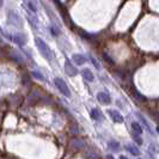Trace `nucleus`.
Here are the masks:
<instances>
[{"instance_id": "nucleus-27", "label": "nucleus", "mask_w": 159, "mask_h": 159, "mask_svg": "<svg viewBox=\"0 0 159 159\" xmlns=\"http://www.w3.org/2000/svg\"><path fill=\"white\" fill-rule=\"evenodd\" d=\"M120 159H127V158H126L125 156H121V157H120Z\"/></svg>"}, {"instance_id": "nucleus-15", "label": "nucleus", "mask_w": 159, "mask_h": 159, "mask_svg": "<svg viewBox=\"0 0 159 159\" xmlns=\"http://www.w3.org/2000/svg\"><path fill=\"white\" fill-rule=\"evenodd\" d=\"M132 128H133V130H134L135 133H138V134H141V133H143V128H141V126H140L138 122H133V123H132Z\"/></svg>"}, {"instance_id": "nucleus-8", "label": "nucleus", "mask_w": 159, "mask_h": 159, "mask_svg": "<svg viewBox=\"0 0 159 159\" xmlns=\"http://www.w3.org/2000/svg\"><path fill=\"white\" fill-rule=\"evenodd\" d=\"M8 57H10L11 60H15L16 62H19V64H23L24 62L23 57L20 56V54H18L16 50H11V52L8 53Z\"/></svg>"}, {"instance_id": "nucleus-17", "label": "nucleus", "mask_w": 159, "mask_h": 159, "mask_svg": "<svg viewBox=\"0 0 159 159\" xmlns=\"http://www.w3.org/2000/svg\"><path fill=\"white\" fill-rule=\"evenodd\" d=\"M136 115H138V117H139V119L141 120V122H143V125H145V127L147 128V130H148V132H150V133H152L151 128H150V126H148V123H147V121H146V120L143 119V116H141V115H140V114H136Z\"/></svg>"}, {"instance_id": "nucleus-20", "label": "nucleus", "mask_w": 159, "mask_h": 159, "mask_svg": "<svg viewBox=\"0 0 159 159\" xmlns=\"http://www.w3.org/2000/svg\"><path fill=\"white\" fill-rule=\"evenodd\" d=\"M32 75L35 77V78H37V79L40 80H44V77L41 74V73H39V72H32Z\"/></svg>"}, {"instance_id": "nucleus-12", "label": "nucleus", "mask_w": 159, "mask_h": 159, "mask_svg": "<svg viewBox=\"0 0 159 159\" xmlns=\"http://www.w3.org/2000/svg\"><path fill=\"white\" fill-rule=\"evenodd\" d=\"M73 61L77 65H84L86 62V59L83 55H80V54H74L73 55Z\"/></svg>"}, {"instance_id": "nucleus-26", "label": "nucleus", "mask_w": 159, "mask_h": 159, "mask_svg": "<svg viewBox=\"0 0 159 159\" xmlns=\"http://www.w3.org/2000/svg\"><path fill=\"white\" fill-rule=\"evenodd\" d=\"M2 4H4V0H0V7L2 6Z\"/></svg>"}, {"instance_id": "nucleus-14", "label": "nucleus", "mask_w": 159, "mask_h": 159, "mask_svg": "<svg viewBox=\"0 0 159 159\" xmlns=\"http://www.w3.org/2000/svg\"><path fill=\"white\" fill-rule=\"evenodd\" d=\"M133 95H134V97H135L139 102H141V103H143V102H146V101H147V99H146V97L141 95L138 90H133Z\"/></svg>"}, {"instance_id": "nucleus-25", "label": "nucleus", "mask_w": 159, "mask_h": 159, "mask_svg": "<svg viewBox=\"0 0 159 159\" xmlns=\"http://www.w3.org/2000/svg\"><path fill=\"white\" fill-rule=\"evenodd\" d=\"M107 159H115V158H114L112 156H109V154H108V156H107Z\"/></svg>"}, {"instance_id": "nucleus-24", "label": "nucleus", "mask_w": 159, "mask_h": 159, "mask_svg": "<svg viewBox=\"0 0 159 159\" xmlns=\"http://www.w3.org/2000/svg\"><path fill=\"white\" fill-rule=\"evenodd\" d=\"M50 31H52V34H53V35H54V36H57V35H59V31H57V30H56L55 28H53V26H52V28H50Z\"/></svg>"}, {"instance_id": "nucleus-21", "label": "nucleus", "mask_w": 159, "mask_h": 159, "mask_svg": "<svg viewBox=\"0 0 159 159\" xmlns=\"http://www.w3.org/2000/svg\"><path fill=\"white\" fill-rule=\"evenodd\" d=\"M103 56H104V59H105V60H107L108 62H110V65H114V64H115V62H114V60H112L111 57L108 55L107 53H103Z\"/></svg>"}, {"instance_id": "nucleus-23", "label": "nucleus", "mask_w": 159, "mask_h": 159, "mask_svg": "<svg viewBox=\"0 0 159 159\" xmlns=\"http://www.w3.org/2000/svg\"><path fill=\"white\" fill-rule=\"evenodd\" d=\"M133 138H134V140H135V143H138V145H141V143H143V140H141L140 138H138V136L134 135V134H133Z\"/></svg>"}, {"instance_id": "nucleus-10", "label": "nucleus", "mask_w": 159, "mask_h": 159, "mask_svg": "<svg viewBox=\"0 0 159 159\" xmlns=\"http://www.w3.org/2000/svg\"><path fill=\"white\" fill-rule=\"evenodd\" d=\"M81 74H83V78L86 80V81H93L95 77H93V73L90 71L89 68H84L81 71Z\"/></svg>"}, {"instance_id": "nucleus-3", "label": "nucleus", "mask_w": 159, "mask_h": 159, "mask_svg": "<svg viewBox=\"0 0 159 159\" xmlns=\"http://www.w3.org/2000/svg\"><path fill=\"white\" fill-rule=\"evenodd\" d=\"M68 146H70V148H71L72 151H78V150L84 148L85 145H84V141L80 140V139H72Z\"/></svg>"}, {"instance_id": "nucleus-9", "label": "nucleus", "mask_w": 159, "mask_h": 159, "mask_svg": "<svg viewBox=\"0 0 159 159\" xmlns=\"http://www.w3.org/2000/svg\"><path fill=\"white\" fill-rule=\"evenodd\" d=\"M97 98H98V101H99L101 103H103V104L110 103V96L108 95L107 92H99V93L97 95Z\"/></svg>"}, {"instance_id": "nucleus-19", "label": "nucleus", "mask_w": 159, "mask_h": 159, "mask_svg": "<svg viewBox=\"0 0 159 159\" xmlns=\"http://www.w3.org/2000/svg\"><path fill=\"white\" fill-rule=\"evenodd\" d=\"M90 60L92 61V64H93V66H95V67L97 68V70H99V68H101V66H99V64L97 62V60H96V59H95V57H93L92 55H90Z\"/></svg>"}, {"instance_id": "nucleus-4", "label": "nucleus", "mask_w": 159, "mask_h": 159, "mask_svg": "<svg viewBox=\"0 0 159 159\" xmlns=\"http://www.w3.org/2000/svg\"><path fill=\"white\" fill-rule=\"evenodd\" d=\"M8 20H10V23L13 24L15 26H22V19L15 12H10L8 13Z\"/></svg>"}, {"instance_id": "nucleus-11", "label": "nucleus", "mask_w": 159, "mask_h": 159, "mask_svg": "<svg viewBox=\"0 0 159 159\" xmlns=\"http://www.w3.org/2000/svg\"><path fill=\"white\" fill-rule=\"evenodd\" d=\"M39 99H40V95L36 91H32L31 93L28 96V103L29 104H35L36 102H39Z\"/></svg>"}, {"instance_id": "nucleus-22", "label": "nucleus", "mask_w": 159, "mask_h": 159, "mask_svg": "<svg viewBox=\"0 0 159 159\" xmlns=\"http://www.w3.org/2000/svg\"><path fill=\"white\" fill-rule=\"evenodd\" d=\"M28 5H29V7L31 8L34 12H36V10H37V8H36V6L34 5V2H32V1H29V4H28Z\"/></svg>"}, {"instance_id": "nucleus-6", "label": "nucleus", "mask_w": 159, "mask_h": 159, "mask_svg": "<svg viewBox=\"0 0 159 159\" xmlns=\"http://www.w3.org/2000/svg\"><path fill=\"white\" fill-rule=\"evenodd\" d=\"M108 112H109V115H110V117L112 119L114 122H116V123H122L123 122V116L119 111H116V110H109Z\"/></svg>"}, {"instance_id": "nucleus-13", "label": "nucleus", "mask_w": 159, "mask_h": 159, "mask_svg": "<svg viewBox=\"0 0 159 159\" xmlns=\"http://www.w3.org/2000/svg\"><path fill=\"white\" fill-rule=\"evenodd\" d=\"M126 148H127V151H129L133 156H138L139 153H140V151L136 148L134 145H132V143H128L127 146H126Z\"/></svg>"}, {"instance_id": "nucleus-16", "label": "nucleus", "mask_w": 159, "mask_h": 159, "mask_svg": "<svg viewBox=\"0 0 159 159\" xmlns=\"http://www.w3.org/2000/svg\"><path fill=\"white\" fill-rule=\"evenodd\" d=\"M91 117L93 120H99L101 114H99V111H98L97 109H92V110H91Z\"/></svg>"}, {"instance_id": "nucleus-1", "label": "nucleus", "mask_w": 159, "mask_h": 159, "mask_svg": "<svg viewBox=\"0 0 159 159\" xmlns=\"http://www.w3.org/2000/svg\"><path fill=\"white\" fill-rule=\"evenodd\" d=\"M35 42H36V46H37L39 50L41 52V54L44 56L47 60H52V50L49 49L47 43H46L43 40L39 39V37L35 40Z\"/></svg>"}, {"instance_id": "nucleus-7", "label": "nucleus", "mask_w": 159, "mask_h": 159, "mask_svg": "<svg viewBox=\"0 0 159 159\" xmlns=\"http://www.w3.org/2000/svg\"><path fill=\"white\" fill-rule=\"evenodd\" d=\"M12 40H13L15 43L19 44V46H24L26 43V37H25L24 34H16V35H13Z\"/></svg>"}, {"instance_id": "nucleus-5", "label": "nucleus", "mask_w": 159, "mask_h": 159, "mask_svg": "<svg viewBox=\"0 0 159 159\" xmlns=\"http://www.w3.org/2000/svg\"><path fill=\"white\" fill-rule=\"evenodd\" d=\"M65 71H66V73H67L68 75H71V77L77 75V73H78L77 68H75V67H74V66H73L68 60L65 62Z\"/></svg>"}, {"instance_id": "nucleus-18", "label": "nucleus", "mask_w": 159, "mask_h": 159, "mask_svg": "<svg viewBox=\"0 0 159 159\" xmlns=\"http://www.w3.org/2000/svg\"><path fill=\"white\" fill-rule=\"evenodd\" d=\"M109 147H110L111 150H114V151H117L120 145H119V143H116V141H110V143H109Z\"/></svg>"}, {"instance_id": "nucleus-2", "label": "nucleus", "mask_w": 159, "mask_h": 159, "mask_svg": "<svg viewBox=\"0 0 159 159\" xmlns=\"http://www.w3.org/2000/svg\"><path fill=\"white\" fill-rule=\"evenodd\" d=\"M54 83H55V86L57 88V90L62 93L64 96L66 97H71V92H70V89L67 86V84L65 83L64 80L61 79V78H55L54 80Z\"/></svg>"}]
</instances>
